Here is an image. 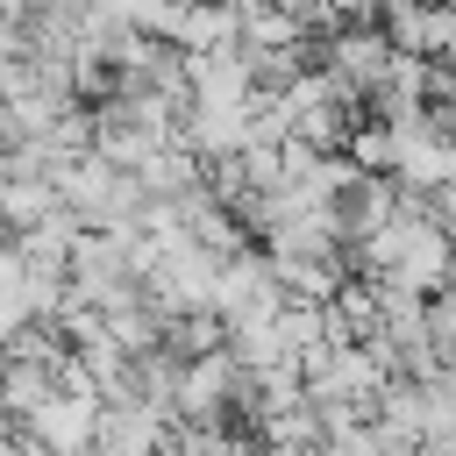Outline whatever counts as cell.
<instances>
[{"mask_svg":"<svg viewBox=\"0 0 456 456\" xmlns=\"http://www.w3.org/2000/svg\"><path fill=\"white\" fill-rule=\"evenodd\" d=\"M442 7H449V14H456V0H442Z\"/></svg>","mask_w":456,"mask_h":456,"instance_id":"cell-5","label":"cell"},{"mask_svg":"<svg viewBox=\"0 0 456 456\" xmlns=\"http://www.w3.org/2000/svg\"><path fill=\"white\" fill-rule=\"evenodd\" d=\"M392 57H399V50H392V36H385V28H328V43L314 50V64H321V71H335L356 100L392 71Z\"/></svg>","mask_w":456,"mask_h":456,"instance_id":"cell-2","label":"cell"},{"mask_svg":"<svg viewBox=\"0 0 456 456\" xmlns=\"http://www.w3.org/2000/svg\"><path fill=\"white\" fill-rule=\"evenodd\" d=\"M0 150H7V128H0Z\"/></svg>","mask_w":456,"mask_h":456,"instance_id":"cell-6","label":"cell"},{"mask_svg":"<svg viewBox=\"0 0 456 456\" xmlns=\"http://www.w3.org/2000/svg\"><path fill=\"white\" fill-rule=\"evenodd\" d=\"M171 413L121 392V399H100V428H93V456H164L171 449Z\"/></svg>","mask_w":456,"mask_h":456,"instance_id":"cell-1","label":"cell"},{"mask_svg":"<svg viewBox=\"0 0 456 456\" xmlns=\"http://www.w3.org/2000/svg\"><path fill=\"white\" fill-rule=\"evenodd\" d=\"M428 342H435L442 363H456V285H442V292L428 299Z\"/></svg>","mask_w":456,"mask_h":456,"instance_id":"cell-3","label":"cell"},{"mask_svg":"<svg viewBox=\"0 0 456 456\" xmlns=\"http://www.w3.org/2000/svg\"><path fill=\"white\" fill-rule=\"evenodd\" d=\"M420 200H428V221H435V228L456 242V185H442V192H420Z\"/></svg>","mask_w":456,"mask_h":456,"instance_id":"cell-4","label":"cell"}]
</instances>
